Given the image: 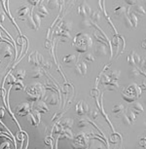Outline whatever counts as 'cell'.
I'll use <instances>...</instances> for the list:
<instances>
[{
    "label": "cell",
    "instance_id": "obj_1",
    "mask_svg": "<svg viewBox=\"0 0 146 149\" xmlns=\"http://www.w3.org/2000/svg\"><path fill=\"white\" fill-rule=\"evenodd\" d=\"M72 45L78 53L85 54L92 46V36L84 32L77 33L72 41Z\"/></svg>",
    "mask_w": 146,
    "mask_h": 149
},
{
    "label": "cell",
    "instance_id": "obj_2",
    "mask_svg": "<svg viewBox=\"0 0 146 149\" xmlns=\"http://www.w3.org/2000/svg\"><path fill=\"white\" fill-rule=\"evenodd\" d=\"M45 90L46 88L40 83H33L26 89V98L30 103L41 100L45 97Z\"/></svg>",
    "mask_w": 146,
    "mask_h": 149
},
{
    "label": "cell",
    "instance_id": "obj_3",
    "mask_svg": "<svg viewBox=\"0 0 146 149\" xmlns=\"http://www.w3.org/2000/svg\"><path fill=\"white\" fill-rule=\"evenodd\" d=\"M141 95V89L136 83H131L124 89L122 93V97L127 102H133L137 100Z\"/></svg>",
    "mask_w": 146,
    "mask_h": 149
},
{
    "label": "cell",
    "instance_id": "obj_4",
    "mask_svg": "<svg viewBox=\"0 0 146 149\" xmlns=\"http://www.w3.org/2000/svg\"><path fill=\"white\" fill-rule=\"evenodd\" d=\"M27 26L29 29H31L33 30H37L40 27L41 24V18L37 15V13H33V8H31L30 14L27 18Z\"/></svg>",
    "mask_w": 146,
    "mask_h": 149
},
{
    "label": "cell",
    "instance_id": "obj_5",
    "mask_svg": "<svg viewBox=\"0 0 146 149\" xmlns=\"http://www.w3.org/2000/svg\"><path fill=\"white\" fill-rule=\"evenodd\" d=\"M75 142L73 143V146L76 148H83V147H88L89 142H90V136L88 134L80 133L74 137Z\"/></svg>",
    "mask_w": 146,
    "mask_h": 149
},
{
    "label": "cell",
    "instance_id": "obj_6",
    "mask_svg": "<svg viewBox=\"0 0 146 149\" xmlns=\"http://www.w3.org/2000/svg\"><path fill=\"white\" fill-rule=\"evenodd\" d=\"M112 44L115 46L116 49V55H120L125 51V46H126V41L125 38L119 35H114L113 39H112Z\"/></svg>",
    "mask_w": 146,
    "mask_h": 149
},
{
    "label": "cell",
    "instance_id": "obj_7",
    "mask_svg": "<svg viewBox=\"0 0 146 149\" xmlns=\"http://www.w3.org/2000/svg\"><path fill=\"white\" fill-rule=\"evenodd\" d=\"M40 112H38L37 110H31L29 114L26 115V121L27 123H29V125L36 127L40 122Z\"/></svg>",
    "mask_w": 146,
    "mask_h": 149
},
{
    "label": "cell",
    "instance_id": "obj_8",
    "mask_svg": "<svg viewBox=\"0 0 146 149\" xmlns=\"http://www.w3.org/2000/svg\"><path fill=\"white\" fill-rule=\"evenodd\" d=\"M43 61L42 55L36 51H32L29 56V63L34 66H39L41 63H43Z\"/></svg>",
    "mask_w": 146,
    "mask_h": 149
},
{
    "label": "cell",
    "instance_id": "obj_9",
    "mask_svg": "<svg viewBox=\"0 0 146 149\" xmlns=\"http://www.w3.org/2000/svg\"><path fill=\"white\" fill-rule=\"evenodd\" d=\"M30 111H31V106L29 102L21 103L16 108V114L18 116H26Z\"/></svg>",
    "mask_w": 146,
    "mask_h": 149
},
{
    "label": "cell",
    "instance_id": "obj_10",
    "mask_svg": "<svg viewBox=\"0 0 146 149\" xmlns=\"http://www.w3.org/2000/svg\"><path fill=\"white\" fill-rule=\"evenodd\" d=\"M92 12V9L90 8L87 2H83L79 6L77 7V15L81 16L82 18H86V17H90V14Z\"/></svg>",
    "mask_w": 146,
    "mask_h": 149
},
{
    "label": "cell",
    "instance_id": "obj_11",
    "mask_svg": "<svg viewBox=\"0 0 146 149\" xmlns=\"http://www.w3.org/2000/svg\"><path fill=\"white\" fill-rule=\"evenodd\" d=\"M75 109H76V113L78 116H84L85 114H88V112L90 111L89 105L84 100H80L75 106Z\"/></svg>",
    "mask_w": 146,
    "mask_h": 149
},
{
    "label": "cell",
    "instance_id": "obj_12",
    "mask_svg": "<svg viewBox=\"0 0 146 149\" xmlns=\"http://www.w3.org/2000/svg\"><path fill=\"white\" fill-rule=\"evenodd\" d=\"M30 11H31V8H29L27 5H24L22 6L18 10V17L21 21H26L27 18H29V14H30Z\"/></svg>",
    "mask_w": 146,
    "mask_h": 149
},
{
    "label": "cell",
    "instance_id": "obj_13",
    "mask_svg": "<svg viewBox=\"0 0 146 149\" xmlns=\"http://www.w3.org/2000/svg\"><path fill=\"white\" fill-rule=\"evenodd\" d=\"M95 52L97 56H100V57L106 56L107 55V45L104 43H102V42H99L97 46H95Z\"/></svg>",
    "mask_w": 146,
    "mask_h": 149
},
{
    "label": "cell",
    "instance_id": "obj_14",
    "mask_svg": "<svg viewBox=\"0 0 146 149\" xmlns=\"http://www.w3.org/2000/svg\"><path fill=\"white\" fill-rule=\"evenodd\" d=\"M63 61L67 65H75L79 61V57L76 55H66L63 58Z\"/></svg>",
    "mask_w": 146,
    "mask_h": 149
},
{
    "label": "cell",
    "instance_id": "obj_15",
    "mask_svg": "<svg viewBox=\"0 0 146 149\" xmlns=\"http://www.w3.org/2000/svg\"><path fill=\"white\" fill-rule=\"evenodd\" d=\"M34 109L37 110L40 113H48L49 112V108L47 106V102H44V100H38L34 104Z\"/></svg>",
    "mask_w": 146,
    "mask_h": 149
},
{
    "label": "cell",
    "instance_id": "obj_16",
    "mask_svg": "<svg viewBox=\"0 0 146 149\" xmlns=\"http://www.w3.org/2000/svg\"><path fill=\"white\" fill-rule=\"evenodd\" d=\"M129 8L125 7V6H122V5H118V6L114 7L113 9V14L115 16L117 17H121V16H127L128 13H129Z\"/></svg>",
    "mask_w": 146,
    "mask_h": 149
},
{
    "label": "cell",
    "instance_id": "obj_17",
    "mask_svg": "<svg viewBox=\"0 0 146 149\" xmlns=\"http://www.w3.org/2000/svg\"><path fill=\"white\" fill-rule=\"evenodd\" d=\"M75 72L77 74H80L82 76H85L86 73H87V64L85 61H81V63H78L75 64Z\"/></svg>",
    "mask_w": 146,
    "mask_h": 149
},
{
    "label": "cell",
    "instance_id": "obj_18",
    "mask_svg": "<svg viewBox=\"0 0 146 149\" xmlns=\"http://www.w3.org/2000/svg\"><path fill=\"white\" fill-rule=\"evenodd\" d=\"M112 114L116 115V116H122V114L125 113V106L123 104H116L112 108Z\"/></svg>",
    "mask_w": 146,
    "mask_h": 149
},
{
    "label": "cell",
    "instance_id": "obj_19",
    "mask_svg": "<svg viewBox=\"0 0 146 149\" xmlns=\"http://www.w3.org/2000/svg\"><path fill=\"white\" fill-rule=\"evenodd\" d=\"M48 104L50 105H57L58 102V97L57 95V94L56 93H53L52 95H48V97H46V100H45Z\"/></svg>",
    "mask_w": 146,
    "mask_h": 149
},
{
    "label": "cell",
    "instance_id": "obj_20",
    "mask_svg": "<svg viewBox=\"0 0 146 149\" xmlns=\"http://www.w3.org/2000/svg\"><path fill=\"white\" fill-rule=\"evenodd\" d=\"M43 75H44L43 69H42L40 66H34V68H33L31 71V77L34 78V79H39V78H41Z\"/></svg>",
    "mask_w": 146,
    "mask_h": 149
},
{
    "label": "cell",
    "instance_id": "obj_21",
    "mask_svg": "<svg viewBox=\"0 0 146 149\" xmlns=\"http://www.w3.org/2000/svg\"><path fill=\"white\" fill-rule=\"evenodd\" d=\"M133 12L136 14V15H139V16H145L146 15V9H144V7L142 5H133Z\"/></svg>",
    "mask_w": 146,
    "mask_h": 149
},
{
    "label": "cell",
    "instance_id": "obj_22",
    "mask_svg": "<svg viewBox=\"0 0 146 149\" xmlns=\"http://www.w3.org/2000/svg\"><path fill=\"white\" fill-rule=\"evenodd\" d=\"M80 26L82 29H91L92 26H94V22H92V19L89 17H86V18H83L82 22L80 24Z\"/></svg>",
    "mask_w": 146,
    "mask_h": 149
},
{
    "label": "cell",
    "instance_id": "obj_23",
    "mask_svg": "<svg viewBox=\"0 0 146 149\" xmlns=\"http://www.w3.org/2000/svg\"><path fill=\"white\" fill-rule=\"evenodd\" d=\"M37 15L40 18H44V17H47L49 15V11H48V9L43 4H40L37 6Z\"/></svg>",
    "mask_w": 146,
    "mask_h": 149
},
{
    "label": "cell",
    "instance_id": "obj_24",
    "mask_svg": "<svg viewBox=\"0 0 146 149\" xmlns=\"http://www.w3.org/2000/svg\"><path fill=\"white\" fill-rule=\"evenodd\" d=\"M128 17H129V19H131V24H133V29H136V27H137V24H138V19H137L136 15L133 12V11L129 10Z\"/></svg>",
    "mask_w": 146,
    "mask_h": 149
},
{
    "label": "cell",
    "instance_id": "obj_25",
    "mask_svg": "<svg viewBox=\"0 0 146 149\" xmlns=\"http://www.w3.org/2000/svg\"><path fill=\"white\" fill-rule=\"evenodd\" d=\"M131 110L136 112V114H140L142 113L143 110H144V108H143V106L141 103L137 102L136 100L133 102H131Z\"/></svg>",
    "mask_w": 146,
    "mask_h": 149
},
{
    "label": "cell",
    "instance_id": "obj_26",
    "mask_svg": "<svg viewBox=\"0 0 146 149\" xmlns=\"http://www.w3.org/2000/svg\"><path fill=\"white\" fill-rule=\"evenodd\" d=\"M1 54L5 58H12L13 57V51L10 46L3 47V49L1 50Z\"/></svg>",
    "mask_w": 146,
    "mask_h": 149
},
{
    "label": "cell",
    "instance_id": "obj_27",
    "mask_svg": "<svg viewBox=\"0 0 146 149\" xmlns=\"http://www.w3.org/2000/svg\"><path fill=\"white\" fill-rule=\"evenodd\" d=\"M129 75H130L131 78L133 79H136L140 75V70L138 69L137 66H131L130 71H129Z\"/></svg>",
    "mask_w": 146,
    "mask_h": 149
},
{
    "label": "cell",
    "instance_id": "obj_28",
    "mask_svg": "<svg viewBox=\"0 0 146 149\" xmlns=\"http://www.w3.org/2000/svg\"><path fill=\"white\" fill-rule=\"evenodd\" d=\"M48 6L50 9H58L60 7V0H48Z\"/></svg>",
    "mask_w": 146,
    "mask_h": 149
},
{
    "label": "cell",
    "instance_id": "obj_29",
    "mask_svg": "<svg viewBox=\"0 0 146 149\" xmlns=\"http://www.w3.org/2000/svg\"><path fill=\"white\" fill-rule=\"evenodd\" d=\"M73 123H74V121H73L72 118H65L60 122V125L63 128H71L73 126Z\"/></svg>",
    "mask_w": 146,
    "mask_h": 149
},
{
    "label": "cell",
    "instance_id": "obj_30",
    "mask_svg": "<svg viewBox=\"0 0 146 149\" xmlns=\"http://www.w3.org/2000/svg\"><path fill=\"white\" fill-rule=\"evenodd\" d=\"M89 18L92 19V22H94V24H97V22H99V19H100L99 13L97 12V11L92 10V12H91V14H90V17H89Z\"/></svg>",
    "mask_w": 146,
    "mask_h": 149
},
{
    "label": "cell",
    "instance_id": "obj_31",
    "mask_svg": "<svg viewBox=\"0 0 146 149\" xmlns=\"http://www.w3.org/2000/svg\"><path fill=\"white\" fill-rule=\"evenodd\" d=\"M126 115L128 116L129 120L131 121V124H133L136 122V113L134 111H133L131 109H129V110L126 112Z\"/></svg>",
    "mask_w": 146,
    "mask_h": 149
},
{
    "label": "cell",
    "instance_id": "obj_32",
    "mask_svg": "<svg viewBox=\"0 0 146 149\" xmlns=\"http://www.w3.org/2000/svg\"><path fill=\"white\" fill-rule=\"evenodd\" d=\"M112 80H113V79H112V78L109 76L108 74H102V79H100V83H102V85L107 86L112 82Z\"/></svg>",
    "mask_w": 146,
    "mask_h": 149
},
{
    "label": "cell",
    "instance_id": "obj_33",
    "mask_svg": "<svg viewBox=\"0 0 146 149\" xmlns=\"http://www.w3.org/2000/svg\"><path fill=\"white\" fill-rule=\"evenodd\" d=\"M60 27V29H63L64 30H66V31H71L72 30V24L71 22H61L60 24V26H58Z\"/></svg>",
    "mask_w": 146,
    "mask_h": 149
},
{
    "label": "cell",
    "instance_id": "obj_34",
    "mask_svg": "<svg viewBox=\"0 0 146 149\" xmlns=\"http://www.w3.org/2000/svg\"><path fill=\"white\" fill-rule=\"evenodd\" d=\"M110 141L112 143H119L122 141V136L119 134H112L110 136Z\"/></svg>",
    "mask_w": 146,
    "mask_h": 149
},
{
    "label": "cell",
    "instance_id": "obj_35",
    "mask_svg": "<svg viewBox=\"0 0 146 149\" xmlns=\"http://www.w3.org/2000/svg\"><path fill=\"white\" fill-rule=\"evenodd\" d=\"M134 53L136 52L133 51L127 58L128 63H129V64H130V66H137L136 63V60H134Z\"/></svg>",
    "mask_w": 146,
    "mask_h": 149
},
{
    "label": "cell",
    "instance_id": "obj_36",
    "mask_svg": "<svg viewBox=\"0 0 146 149\" xmlns=\"http://www.w3.org/2000/svg\"><path fill=\"white\" fill-rule=\"evenodd\" d=\"M15 76L17 77V79H19V80L24 79V77H26V70H24V69L16 70V71H15Z\"/></svg>",
    "mask_w": 146,
    "mask_h": 149
},
{
    "label": "cell",
    "instance_id": "obj_37",
    "mask_svg": "<svg viewBox=\"0 0 146 149\" xmlns=\"http://www.w3.org/2000/svg\"><path fill=\"white\" fill-rule=\"evenodd\" d=\"M83 61H85V63H92V61H95V57L94 55L91 54V53H85V55H84V58H83Z\"/></svg>",
    "mask_w": 146,
    "mask_h": 149
},
{
    "label": "cell",
    "instance_id": "obj_38",
    "mask_svg": "<svg viewBox=\"0 0 146 149\" xmlns=\"http://www.w3.org/2000/svg\"><path fill=\"white\" fill-rule=\"evenodd\" d=\"M120 74H121L120 70L116 69V70H111L110 73H109L108 75H109V76H110L113 80H117V81H118V79H119V77H120Z\"/></svg>",
    "mask_w": 146,
    "mask_h": 149
},
{
    "label": "cell",
    "instance_id": "obj_39",
    "mask_svg": "<svg viewBox=\"0 0 146 149\" xmlns=\"http://www.w3.org/2000/svg\"><path fill=\"white\" fill-rule=\"evenodd\" d=\"M88 114H89V117L90 118H92V119H97V117H99V112L97 109H92V110L91 111H89L88 112Z\"/></svg>",
    "mask_w": 146,
    "mask_h": 149
},
{
    "label": "cell",
    "instance_id": "obj_40",
    "mask_svg": "<svg viewBox=\"0 0 146 149\" xmlns=\"http://www.w3.org/2000/svg\"><path fill=\"white\" fill-rule=\"evenodd\" d=\"M88 124H89V120L85 119V118H80V119L78 120V127H79V128L86 127Z\"/></svg>",
    "mask_w": 146,
    "mask_h": 149
},
{
    "label": "cell",
    "instance_id": "obj_41",
    "mask_svg": "<svg viewBox=\"0 0 146 149\" xmlns=\"http://www.w3.org/2000/svg\"><path fill=\"white\" fill-rule=\"evenodd\" d=\"M18 81V79H16V77L14 76L13 74H10L9 76H8V79H7V84L10 86H14L15 85V83Z\"/></svg>",
    "mask_w": 146,
    "mask_h": 149
},
{
    "label": "cell",
    "instance_id": "obj_42",
    "mask_svg": "<svg viewBox=\"0 0 146 149\" xmlns=\"http://www.w3.org/2000/svg\"><path fill=\"white\" fill-rule=\"evenodd\" d=\"M14 86H15L16 91H19V90H24V84H22V80H19V79L15 83V85H14Z\"/></svg>",
    "mask_w": 146,
    "mask_h": 149
},
{
    "label": "cell",
    "instance_id": "obj_43",
    "mask_svg": "<svg viewBox=\"0 0 146 149\" xmlns=\"http://www.w3.org/2000/svg\"><path fill=\"white\" fill-rule=\"evenodd\" d=\"M124 22H125L126 26H127L128 29H133V24H131V19H129L128 15H127V16H125V18H124Z\"/></svg>",
    "mask_w": 146,
    "mask_h": 149
},
{
    "label": "cell",
    "instance_id": "obj_44",
    "mask_svg": "<svg viewBox=\"0 0 146 149\" xmlns=\"http://www.w3.org/2000/svg\"><path fill=\"white\" fill-rule=\"evenodd\" d=\"M99 91L97 89H92L91 91V97L92 98H95V100H97V97H99Z\"/></svg>",
    "mask_w": 146,
    "mask_h": 149
},
{
    "label": "cell",
    "instance_id": "obj_45",
    "mask_svg": "<svg viewBox=\"0 0 146 149\" xmlns=\"http://www.w3.org/2000/svg\"><path fill=\"white\" fill-rule=\"evenodd\" d=\"M27 1H29L33 7H35V6H38V5L42 4V2H43L44 0H27Z\"/></svg>",
    "mask_w": 146,
    "mask_h": 149
},
{
    "label": "cell",
    "instance_id": "obj_46",
    "mask_svg": "<svg viewBox=\"0 0 146 149\" xmlns=\"http://www.w3.org/2000/svg\"><path fill=\"white\" fill-rule=\"evenodd\" d=\"M122 120H123V123L124 124H126V125H131V121L129 120V118H128V116L126 115V112L124 114H122Z\"/></svg>",
    "mask_w": 146,
    "mask_h": 149
},
{
    "label": "cell",
    "instance_id": "obj_47",
    "mask_svg": "<svg viewBox=\"0 0 146 149\" xmlns=\"http://www.w3.org/2000/svg\"><path fill=\"white\" fill-rule=\"evenodd\" d=\"M138 144H139V146H141V147L146 148V137L145 136L140 137V139L138 141Z\"/></svg>",
    "mask_w": 146,
    "mask_h": 149
},
{
    "label": "cell",
    "instance_id": "obj_48",
    "mask_svg": "<svg viewBox=\"0 0 146 149\" xmlns=\"http://www.w3.org/2000/svg\"><path fill=\"white\" fill-rule=\"evenodd\" d=\"M124 1H125L128 5H130V6H133V5L137 4V2L140 1V0H124Z\"/></svg>",
    "mask_w": 146,
    "mask_h": 149
},
{
    "label": "cell",
    "instance_id": "obj_49",
    "mask_svg": "<svg viewBox=\"0 0 146 149\" xmlns=\"http://www.w3.org/2000/svg\"><path fill=\"white\" fill-rule=\"evenodd\" d=\"M51 46H52V42L50 41L49 39H47V40H45V42H44V47L46 48V49L49 50L50 48H51Z\"/></svg>",
    "mask_w": 146,
    "mask_h": 149
},
{
    "label": "cell",
    "instance_id": "obj_50",
    "mask_svg": "<svg viewBox=\"0 0 146 149\" xmlns=\"http://www.w3.org/2000/svg\"><path fill=\"white\" fill-rule=\"evenodd\" d=\"M43 66H44V68H46V69H50L51 68V66H52V64L50 61H43Z\"/></svg>",
    "mask_w": 146,
    "mask_h": 149
},
{
    "label": "cell",
    "instance_id": "obj_51",
    "mask_svg": "<svg viewBox=\"0 0 146 149\" xmlns=\"http://www.w3.org/2000/svg\"><path fill=\"white\" fill-rule=\"evenodd\" d=\"M139 66L141 67L142 69H144L146 70V60H141V61H140V63H139Z\"/></svg>",
    "mask_w": 146,
    "mask_h": 149
},
{
    "label": "cell",
    "instance_id": "obj_52",
    "mask_svg": "<svg viewBox=\"0 0 146 149\" xmlns=\"http://www.w3.org/2000/svg\"><path fill=\"white\" fill-rule=\"evenodd\" d=\"M52 137H47L46 139H45V143H46L47 145L49 146H53V141H52Z\"/></svg>",
    "mask_w": 146,
    "mask_h": 149
},
{
    "label": "cell",
    "instance_id": "obj_53",
    "mask_svg": "<svg viewBox=\"0 0 146 149\" xmlns=\"http://www.w3.org/2000/svg\"><path fill=\"white\" fill-rule=\"evenodd\" d=\"M4 147H8V148H11L12 147V145L10 144L9 141H7V142H4V143H2L1 145H0V148H4Z\"/></svg>",
    "mask_w": 146,
    "mask_h": 149
},
{
    "label": "cell",
    "instance_id": "obj_54",
    "mask_svg": "<svg viewBox=\"0 0 146 149\" xmlns=\"http://www.w3.org/2000/svg\"><path fill=\"white\" fill-rule=\"evenodd\" d=\"M5 115V109L4 107H0V119L1 118H3Z\"/></svg>",
    "mask_w": 146,
    "mask_h": 149
},
{
    "label": "cell",
    "instance_id": "obj_55",
    "mask_svg": "<svg viewBox=\"0 0 146 149\" xmlns=\"http://www.w3.org/2000/svg\"><path fill=\"white\" fill-rule=\"evenodd\" d=\"M4 19H5L4 14L0 13V22H4Z\"/></svg>",
    "mask_w": 146,
    "mask_h": 149
},
{
    "label": "cell",
    "instance_id": "obj_56",
    "mask_svg": "<svg viewBox=\"0 0 146 149\" xmlns=\"http://www.w3.org/2000/svg\"><path fill=\"white\" fill-rule=\"evenodd\" d=\"M0 64H1V60H0Z\"/></svg>",
    "mask_w": 146,
    "mask_h": 149
},
{
    "label": "cell",
    "instance_id": "obj_57",
    "mask_svg": "<svg viewBox=\"0 0 146 149\" xmlns=\"http://www.w3.org/2000/svg\"><path fill=\"white\" fill-rule=\"evenodd\" d=\"M145 102H146V97H145Z\"/></svg>",
    "mask_w": 146,
    "mask_h": 149
}]
</instances>
